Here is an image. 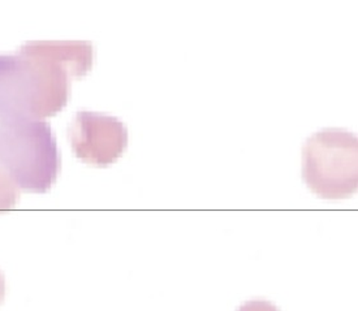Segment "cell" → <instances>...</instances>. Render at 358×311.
Masks as SVG:
<instances>
[{"label":"cell","instance_id":"obj_6","mask_svg":"<svg viewBox=\"0 0 358 311\" xmlns=\"http://www.w3.org/2000/svg\"><path fill=\"white\" fill-rule=\"evenodd\" d=\"M237 311H280L273 303L264 300H253L248 301L240 306Z\"/></svg>","mask_w":358,"mask_h":311},{"label":"cell","instance_id":"obj_3","mask_svg":"<svg viewBox=\"0 0 358 311\" xmlns=\"http://www.w3.org/2000/svg\"><path fill=\"white\" fill-rule=\"evenodd\" d=\"M68 134L76 157L94 167L113 164L128 146L125 124L104 113L78 111Z\"/></svg>","mask_w":358,"mask_h":311},{"label":"cell","instance_id":"obj_4","mask_svg":"<svg viewBox=\"0 0 358 311\" xmlns=\"http://www.w3.org/2000/svg\"><path fill=\"white\" fill-rule=\"evenodd\" d=\"M21 116L46 117L37 66L21 54L0 55V122Z\"/></svg>","mask_w":358,"mask_h":311},{"label":"cell","instance_id":"obj_7","mask_svg":"<svg viewBox=\"0 0 358 311\" xmlns=\"http://www.w3.org/2000/svg\"><path fill=\"white\" fill-rule=\"evenodd\" d=\"M4 296H6V280H4V276L0 271V305L4 300Z\"/></svg>","mask_w":358,"mask_h":311},{"label":"cell","instance_id":"obj_1","mask_svg":"<svg viewBox=\"0 0 358 311\" xmlns=\"http://www.w3.org/2000/svg\"><path fill=\"white\" fill-rule=\"evenodd\" d=\"M0 164L19 188L48 191L62 166L51 125L28 116L0 122Z\"/></svg>","mask_w":358,"mask_h":311},{"label":"cell","instance_id":"obj_5","mask_svg":"<svg viewBox=\"0 0 358 311\" xmlns=\"http://www.w3.org/2000/svg\"><path fill=\"white\" fill-rule=\"evenodd\" d=\"M19 197V187L15 184L10 173L0 164V212L15 208Z\"/></svg>","mask_w":358,"mask_h":311},{"label":"cell","instance_id":"obj_2","mask_svg":"<svg viewBox=\"0 0 358 311\" xmlns=\"http://www.w3.org/2000/svg\"><path fill=\"white\" fill-rule=\"evenodd\" d=\"M302 179L320 198L345 199L357 193V136L340 128L313 134L302 149Z\"/></svg>","mask_w":358,"mask_h":311}]
</instances>
